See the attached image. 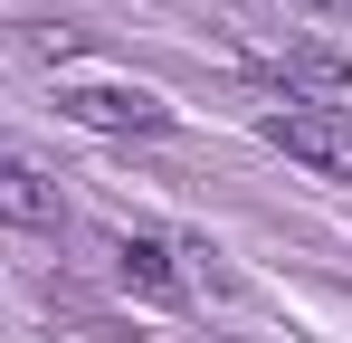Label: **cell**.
Segmentation results:
<instances>
[{"mask_svg": "<svg viewBox=\"0 0 352 343\" xmlns=\"http://www.w3.org/2000/svg\"><path fill=\"white\" fill-rule=\"evenodd\" d=\"M257 134H267L286 163L324 172V181H352V114L343 105H267Z\"/></svg>", "mask_w": 352, "mask_h": 343, "instance_id": "6da1fadb", "label": "cell"}, {"mask_svg": "<svg viewBox=\"0 0 352 343\" xmlns=\"http://www.w3.org/2000/svg\"><path fill=\"white\" fill-rule=\"evenodd\" d=\"M0 220H10V229H58V220H67V200H58V181H48L38 163L0 153Z\"/></svg>", "mask_w": 352, "mask_h": 343, "instance_id": "277c9868", "label": "cell"}, {"mask_svg": "<svg viewBox=\"0 0 352 343\" xmlns=\"http://www.w3.org/2000/svg\"><path fill=\"white\" fill-rule=\"evenodd\" d=\"M257 76L286 86V105H333V96L352 86V57H333V48H276V57H257Z\"/></svg>", "mask_w": 352, "mask_h": 343, "instance_id": "3957f363", "label": "cell"}, {"mask_svg": "<svg viewBox=\"0 0 352 343\" xmlns=\"http://www.w3.org/2000/svg\"><path fill=\"white\" fill-rule=\"evenodd\" d=\"M58 114L96 124V134H162V124H172V105H162L153 86H124V76H86V86H58Z\"/></svg>", "mask_w": 352, "mask_h": 343, "instance_id": "7a4b0ae2", "label": "cell"}, {"mask_svg": "<svg viewBox=\"0 0 352 343\" xmlns=\"http://www.w3.org/2000/svg\"><path fill=\"white\" fill-rule=\"evenodd\" d=\"M115 277L133 295H153V305H181V267H172L162 238H115Z\"/></svg>", "mask_w": 352, "mask_h": 343, "instance_id": "5b68a950", "label": "cell"}, {"mask_svg": "<svg viewBox=\"0 0 352 343\" xmlns=\"http://www.w3.org/2000/svg\"><path fill=\"white\" fill-rule=\"evenodd\" d=\"M257 10H276V19H352V0H257Z\"/></svg>", "mask_w": 352, "mask_h": 343, "instance_id": "8992f818", "label": "cell"}]
</instances>
